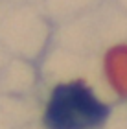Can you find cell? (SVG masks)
Listing matches in <instances>:
<instances>
[{
  "mask_svg": "<svg viewBox=\"0 0 127 129\" xmlns=\"http://www.w3.org/2000/svg\"><path fill=\"white\" fill-rule=\"evenodd\" d=\"M109 109L98 100L87 85H59L52 94L44 114L48 129H92L103 124Z\"/></svg>",
  "mask_w": 127,
  "mask_h": 129,
  "instance_id": "obj_1",
  "label": "cell"
}]
</instances>
